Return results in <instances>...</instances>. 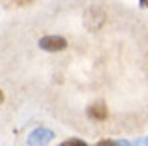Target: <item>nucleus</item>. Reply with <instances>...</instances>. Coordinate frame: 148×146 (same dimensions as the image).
<instances>
[{
    "label": "nucleus",
    "instance_id": "f257e3e1",
    "mask_svg": "<svg viewBox=\"0 0 148 146\" xmlns=\"http://www.w3.org/2000/svg\"><path fill=\"white\" fill-rule=\"evenodd\" d=\"M40 47L43 51H49V53H58V51L68 47V41L60 36H45L40 40Z\"/></svg>",
    "mask_w": 148,
    "mask_h": 146
},
{
    "label": "nucleus",
    "instance_id": "f03ea898",
    "mask_svg": "<svg viewBox=\"0 0 148 146\" xmlns=\"http://www.w3.org/2000/svg\"><path fill=\"white\" fill-rule=\"evenodd\" d=\"M88 116L90 118H96V120H105L107 118V107L98 103V105H92L88 109Z\"/></svg>",
    "mask_w": 148,
    "mask_h": 146
},
{
    "label": "nucleus",
    "instance_id": "7ed1b4c3",
    "mask_svg": "<svg viewBox=\"0 0 148 146\" xmlns=\"http://www.w3.org/2000/svg\"><path fill=\"white\" fill-rule=\"evenodd\" d=\"M68 144L69 146H88L84 141H81V139H71V141H68Z\"/></svg>",
    "mask_w": 148,
    "mask_h": 146
},
{
    "label": "nucleus",
    "instance_id": "20e7f679",
    "mask_svg": "<svg viewBox=\"0 0 148 146\" xmlns=\"http://www.w3.org/2000/svg\"><path fill=\"white\" fill-rule=\"evenodd\" d=\"M98 146H116V144H114V143H111V141H101Z\"/></svg>",
    "mask_w": 148,
    "mask_h": 146
},
{
    "label": "nucleus",
    "instance_id": "39448f33",
    "mask_svg": "<svg viewBox=\"0 0 148 146\" xmlns=\"http://www.w3.org/2000/svg\"><path fill=\"white\" fill-rule=\"evenodd\" d=\"M141 4H143L145 8H148V0H141Z\"/></svg>",
    "mask_w": 148,
    "mask_h": 146
},
{
    "label": "nucleus",
    "instance_id": "423d86ee",
    "mask_svg": "<svg viewBox=\"0 0 148 146\" xmlns=\"http://www.w3.org/2000/svg\"><path fill=\"white\" fill-rule=\"evenodd\" d=\"M4 101V94H2V90H0V103Z\"/></svg>",
    "mask_w": 148,
    "mask_h": 146
},
{
    "label": "nucleus",
    "instance_id": "0eeeda50",
    "mask_svg": "<svg viewBox=\"0 0 148 146\" xmlns=\"http://www.w3.org/2000/svg\"><path fill=\"white\" fill-rule=\"evenodd\" d=\"M60 146H69V144H68V143H64V144H60Z\"/></svg>",
    "mask_w": 148,
    "mask_h": 146
}]
</instances>
